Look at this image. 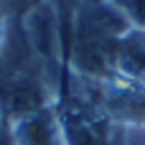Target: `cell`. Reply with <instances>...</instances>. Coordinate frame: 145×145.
<instances>
[{
  "mask_svg": "<svg viewBox=\"0 0 145 145\" xmlns=\"http://www.w3.org/2000/svg\"><path fill=\"white\" fill-rule=\"evenodd\" d=\"M13 138L18 145H59V127L46 110H36L18 120Z\"/></svg>",
  "mask_w": 145,
  "mask_h": 145,
  "instance_id": "2",
  "label": "cell"
},
{
  "mask_svg": "<svg viewBox=\"0 0 145 145\" xmlns=\"http://www.w3.org/2000/svg\"><path fill=\"white\" fill-rule=\"evenodd\" d=\"M0 38H3V31H0Z\"/></svg>",
  "mask_w": 145,
  "mask_h": 145,
  "instance_id": "3",
  "label": "cell"
},
{
  "mask_svg": "<svg viewBox=\"0 0 145 145\" xmlns=\"http://www.w3.org/2000/svg\"><path fill=\"white\" fill-rule=\"evenodd\" d=\"M115 71L135 84L145 87V28H130L117 41Z\"/></svg>",
  "mask_w": 145,
  "mask_h": 145,
  "instance_id": "1",
  "label": "cell"
}]
</instances>
